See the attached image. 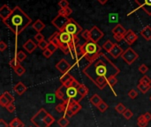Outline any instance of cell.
Masks as SVG:
<instances>
[{"label":"cell","instance_id":"cell-1","mask_svg":"<svg viewBox=\"0 0 151 127\" xmlns=\"http://www.w3.org/2000/svg\"><path fill=\"white\" fill-rule=\"evenodd\" d=\"M119 73V69L103 53L96 60L88 63L83 69V73L99 89H103L107 86L108 79L116 77Z\"/></svg>","mask_w":151,"mask_h":127},{"label":"cell","instance_id":"cell-2","mask_svg":"<svg viewBox=\"0 0 151 127\" xmlns=\"http://www.w3.org/2000/svg\"><path fill=\"white\" fill-rule=\"evenodd\" d=\"M3 22L11 32L20 34L31 24L32 19L19 6H15L10 17Z\"/></svg>","mask_w":151,"mask_h":127},{"label":"cell","instance_id":"cell-3","mask_svg":"<svg viewBox=\"0 0 151 127\" xmlns=\"http://www.w3.org/2000/svg\"><path fill=\"white\" fill-rule=\"evenodd\" d=\"M102 46L92 40L86 41L84 44L80 45L81 56L88 59V63L96 60L99 56H102Z\"/></svg>","mask_w":151,"mask_h":127},{"label":"cell","instance_id":"cell-4","mask_svg":"<svg viewBox=\"0 0 151 127\" xmlns=\"http://www.w3.org/2000/svg\"><path fill=\"white\" fill-rule=\"evenodd\" d=\"M48 112L46 111L45 109L42 108L38 110L37 113L31 118V122L36 127H48L47 124H45V118L47 116Z\"/></svg>","mask_w":151,"mask_h":127},{"label":"cell","instance_id":"cell-5","mask_svg":"<svg viewBox=\"0 0 151 127\" xmlns=\"http://www.w3.org/2000/svg\"><path fill=\"white\" fill-rule=\"evenodd\" d=\"M64 31L72 34V36H78V34L82 33L83 30H82V28H81L73 19H69V21L65 25Z\"/></svg>","mask_w":151,"mask_h":127},{"label":"cell","instance_id":"cell-6","mask_svg":"<svg viewBox=\"0 0 151 127\" xmlns=\"http://www.w3.org/2000/svg\"><path fill=\"white\" fill-rule=\"evenodd\" d=\"M121 57H122L123 60H124L127 65H132L135 60L138 59L139 55L137 54V52H136L133 49H132L131 47H129V48H127V49L124 51V53H123V55L121 56Z\"/></svg>","mask_w":151,"mask_h":127},{"label":"cell","instance_id":"cell-7","mask_svg":"<svg viewBox=\"0 0 151 127\" xmlns=\"http://www.w3.org/2000/svg\"><path fill=\"white\" fill-rule=\"evenodd\" d=\"M69 19L70 18H68V17H65V16H63L61 14H57L51 21L52 23V25L57 28V30H59V32L61 31H64L65 29V25L67 24V22L69 21Z\"/></svg>","mask_w":151,"mask_h":127},{"label":"cell","instance_id":"cell-8","mask_svg":"<svg viewBox=\"0 0 151 127\" xmlns=\"http://www.w3.org/2000/svg\"><path fill=\"white\" fill-rule=\"evenodd\" d=\"M74 36H72V34H68L65 31H61V32L59 31V40L60 45H61L60 48L62 47V46H65V45L69 46V44H70L72 42V41L73 40Z\"/></svg>","mask_w":151,"mask_h":127},{"label":"cell","instance_id":"cell-9","mask_svg":"<svg viewBox=\"0 0 151 127\" xmlns=\"http://www.w3.org/2000/svg\"><path fill=\"white\" fill-rule=\"evenodd\" d=\"M56 68L59 70L62 74H65V73H68L69 70L72 68L71 65L69 64L65 58L59 60V62H57L56 64Z\"/></svg>","mask_w":151,"mask_h":127},{"label":"cell","instance_id":"cell-10","mask_svg":"<svg viewBox=\"0 0 151 127\" xmlns=\"http://www.w3.org/2000/svg\"><path fill=\"white\" fill-rule=\"evenodd\" d=\"M90 31V36L91 40L96 42H98L102 37H103V33L102 32L101 29H99L96 26H93L92 28L89 30Z\"/></svg>","mask_w":151,"mask_h":127},{"label":"cell","instance_id":"cell-11","mask_svg":"<svg viewBox=\"0 0 151 127\" xmlns=\"http://www.w3.org/2000/svg\"><path fill=\"white\" fill-rule=\"evenodd\" d=\"M137 39H138V36L131 29L127 30L124 36V41L126 43H128L129 45H132L133 43H134L137 41Z\"/></svg>","mask_w":151,"mask_h":127},{"label":"cell","instance_id":"cell-12","mask_svg":"<svg viewBox=\"0 0 151 127\" xmlns=\"http://www.w3.org/2000/svg\"><path fill=\"white\" fill-rule=\"evenodd\" d=\"M135 3L151 16V0H135Z\"/></svg>","mask_w":151,"mask_h":127},{"label":"cell","instance_id":"cell-13","mask_svg":"<svg viewBox=\"0 0 151 127\" xmlns=\"http://www.w3.org/2000/svg\"><path fill=\"white\" fill-rule=\"evenodd\" d=\"M79 93H78V88L74 87H69L66 89V98H70V99H73L76 101H79L81 100L80 98H78Z\"/></svg>","mask_w":151,"mask_h":127},{"label":"cell","instance_id":"cell-14","mask_svg":"<svg viewBox=\"0 0 151 127\" xmlns=\"http://www.w3.org/2000/svg\"><path fill=\"white\" fill-rule=\"evenodd\" d=\"M11 13H13V9H11L7 5H3L2 7L0 8V17H1L3 21L8 19Z\"/></svg>","mask_w":151,"mask_h":127},{"label":"cell","instance_id":"cell-15","mask_svg":"<svg viewBox=\"0 0 151 127\" xmlns=\"http://www.w3.org/2000/svg\"><path fill=\"white\" fill-rule=\"evenodd\" d=\"M109 53L111 56H113V58H118V57H119L123 55L124 50L119 44L115 43V45L113 46V48L111 49V50Z\"/></svg>","mask_w":151,"mask_h":127},{"label":"cell","instance_id":"cell-16","mask_svg":"<svg viewBox=\"0 0 151 127\" xmlns=\"http://www.w3.org/2000/svg\"><path fill=\"white\" fill-rule=\"evenodd\" d=\"M37 47H38V45L34 42L32 39L28 40L24 44H23V49L26 50L29 54H31L34 50H36Z\"/></svg>","mask_w":151,"mask_h":127},{"label":"cell","instance_id":"cell-17","mask_svg":"<svg viewBox=\"0 0 151 127\" xmlns=\"http://www.w3.org/2000/svg\"><path fill=\"white\" fill-rule=\"evenodd\" d=\"M66 89H67V87H65L64 85L59 87L55 92L56 97L59 100H61V101H64L65 99H66Z\"/></svg>","mask_w":151,"mask_h":127},{"label":"cell","instance_id":"cell-18","mask_svg":"<svg viewBox=\"0 0 151 127\" xmlns=\"http://www.w3.org/2000/svg\"><path fill=\"white\" fill-rule=\"evenodd\" d=\"M32 27H33V28L36 30L37 33H41L43 29H44V28H45V24L41 20V19H36V21H34V23H33V25H32Z\"/></svg>","mask_w":151,"mask_h":127},{"label":"cell","instance_id":"cell-19","mask_svg":"<svg viewBox=\"0 0 151 127\" xmlns=\"http://www.w3.org/2000/svg\"><path fill=\"white\" fill-rule=\"evenodd\" d=\"M13 90L16 92V93L19 95H23L25 93V92L27 91V87L23 84L22 82H18L15 86H14V87H13Z\"/></svg>","mask_w":151,"mask_h":127},{"label":"cell","instance_id":"cell-20","mask_svg":"<svg viewBox=\"0 0 151 127\" xmlns=\"http://www.w3.org/2000/svg\"><path fill=\"white\" fill-rule=\"evenodd\" d=\"M49 42H51L53 43L55 46H57V49L60 48V42L59 40V32H55L52 36L49 38Z\"/></svg>","mask_w":151,"mask_h":127},{"label":"cell","instance_id":"cell-21","mask_svg":"<svg viewBox=\"0 0 151 127\" xmlns=\"http://www.w3.org/2000/svg\"><path fill=\"white\" fill-rule=\"evenodd\" d=\"M142 36L147 40V41H149L151 40V27L149 26H147L145 27L140 33Z\"/></svg>","mask_w":151,"mask_h":127},{"label":"cell","instance_id":"cell-22","mask_svg":"<svg viewBox=\"0 0 151 127\" xmlns=\"http://www.w3.org/2000/svg\"><path fill=\"white\" fill-rule=\"evenodd\" d=\"M111 32H112V34H125L126 33V30H125V28H124L122 25L118 24V25H116V26H115V27L112 28Z\"/></svg>","mask_w":151,"mask_h":127},{"label":"cell","instance_id":"cell-23","mask_svg":"<svg viewBox=\"0 0 151 127\" xmlns=\"http://www.w3.org/2000/svg\"><path fill=\"white\" fill-rule=\"evenodd\" d=\"M9 126L10 127H24L25 124L23 123L19 118H15L10 122Z\"/></svg>","mask_w":151,"mask_h":127},{"label":"cell","instance_id":"cell-24","mask_svg":"<svg viewBox=\"0 0 151 127\" xmlns=\"http://www.w3.org/2000/svg\"><path fill=\"white\" fill-rule=\"evenodd\" d=\"M89 101L92 103L93 105L94 106H96V107H98V105L100 104V103L102 101V98L98 95H96V94H95L94 95H93L92 97H90V99H89Z\"/></svg>","mask_w":151,"mask_h":127},{"label":"cell","instance_id":"cell-25","mask_svg":"<svg viewBox=\"0 0 151 127\" xmlns=\"http://www.w3.org/2000/svg\"><path fill=\"white\" fill-rule=\"evenodd\" d=\"M78 93H79V95L82 97V98H84L88 94V87H86V86H84V85H82V84H80V86L78 87Z\"/></svg>","mask_w":151,"mask_h":127},{"label":"cell","instance_id":"cell-26","mask_svg":"<svg viewBox=\"0 0 151 127\" xmlns=\"http://www.w3.org/2000/svg\"><path fill=\"white\" fill-rule=\"evenodd\" d=\"M114 45H115V43H113L111 40H107L105 42H104V43L102 44V50H104L106 52L109 53V52L111 50V49L113 48Z\"/></svg>","mask_w":151,"mask_h":127},{"label":"cell","instance_id":"cell-27","mask_svg":"<svg viewBox=\"0 0 151 127\" xmlns=\"http://www.w3.org/2000/svg\"><path fill=\"white\" fill-rule=\"evenodd\" d=\"M73 13V10L70 8V7H66V8H63V9H59V14H61L63 16H65V17H68L70 16Z\"/></svg>","mask_w":151,"mask_h":127},{"label":"cell","instance_id":"cell-28","mask_svg":"<svg viewBox=\"0 0 151 127\" xmlns=\"http://www.w3.org/2000/svg\"><path fill=\"white\" fill-rule=\"evenodd\" d=\"M137 88L139 89V91L142 92V94H146L147 92L151 88V85H145V84L139 83V85L137 86Z\"/></svg>","mask_w":151,"mask_h":127},{"label":"cell","instance_id":"cell-29","mask_svg":"<svg viewBox=\"0 0 151 127\" xmlns=\"http://www.w3.org/2000/svg\"><path fill=\"white\" fill-rule=\"evenodd\" d=\"M148 122L145 119V118L143 117V115H142V116H140L137 119V124L139 127H146L148 125Z\"/></svg>","mask_w":151,"mask_h":127},{"label":"cell","instance_id":"cell-30","mask_svg":"<svg viewBox=\"0 0 151 127\" xmlns=\"http://www.w3.org/2000/svg\"><path fill=\"white\" fill-rule=\"evenodd\" d=\"M70 109L72 110L73 115H75V114H77L81 109H82V106H81V105L80 104L79 101H75V102L73 103V104L72 105V107H71Z\"/></svg>","mask_w":151,"mask_h":127},{"label":"cell","instance_id":"cell-31","mask_svg":"<svg viewBox=\"0 0 151 127\" xmlns=\"http://www.w3.org/2000/svg\"><path fill=\"white\" fill-rule=\"evenodd\" d=\"M10 103H11L10 101L2 94L1 96H0V105H1L2 107H5L6 108L10 104Z\"/></svg>","mask_w":151,"mask_h":127},{"label":"cell","instance_id":"cell-32","mask_svg":"<svg viewBox=\"0 0 151 127\" xmlns=\"http://www.w3.org/2000/svg\"><path fill=\"white\" fill-rule=\"evenodd\" d=\"M76 101L75 100H73V99H70V98H66V99H65L64 101H63V104L65 105V107L66 108V109H68V108H71L72 107V105L73 104V103L75 102Z\"/></svg>","mask_w":151,"mask_h":127},{"label":"cell","instance_id":"cell-33","mask_svg":"<svg viewBox=\"0 0 151 127\" xmlns=\"http://www.w3.org/2000/svg\"><path fill=\"white\" fill-rule=\"evenodd\" d=\"M9 64H10V66H11V67L13 68V70H14V69H16L18 66H20V60H18V59L16 58V57L14 56L13 58L10 61V63H9Z\"/></svg>","mask_w":151,"mask_h":127},{"label":"cell","instance_id":"cell-34","mask_svg":"<svg viewBox=\"0 0 151 127\" xmlns=\"http://www.w3.org/2000/svg\"><path fill=\"white\" fill-rule=\"evenodd\" d=\"M55 122V118L51 116V114H47V116H46V118H45V124H47V126L49 127V126H51L53 123Z\"/></svg>","mask_w":151,"mask_h":127},{"label":"cell","instance_id":"cell-35","mask_svg":"<svg viewBox=\"0 0 151 127\" xmlns=\"http://www.w3.org/2000/svg\"><path fill=\"white\" fill-rule=\"evenodd\" d=\"M15 57L18 59V60H20V62H22L23 60H25L26 59V57H27V55H26V53L25 52H23V51H18L17 53H16V55H15Z\"/></svg>","mask_w":151,"mask_h":127},{"label":"cell","instance_id":"cell-36","mask_svg":"<svg viewBox=\"0 0 151 127\" xmlns=\"http://www.w3.org/2000/svg\"><path fill=\"white\" fill-rule=\"evenodd\" d=\"M57 124H59L61 127H66L69 124V120L66 118V117H63L60 119L57 120Z\"/></svg>","mask_w":151,"mask_h":127},{"label":"cell","instance_id":"cell-37","mask_svg":"<svg viewBox=\"0 0 151 127\" xmlns=\"http://www.w3.org/2000/svg\"><path fill=\"white\" fill-rule=\"evenodd\" d=\"M139 83L145 84V85H150L151 84V79L148 76L144 75L143 77H142V79L140 80H139Z\"/></svg>","mask_w":151,"mask_h":127},{"label":"cell","instance_id":"cell-38","mask_svg":"<svg viewBox=\"0 0 151 127\" xmlns=\"http://www.w3.org/2000/svg\"><path fill=\"white\" fill-rule=\"evenodd\" d=\"M14 72H15V73L17 74V75H19V76H21V75H23L25 73V72H26V69L23 67L21 65H20V66H18L16 69H14Z\"/></svg>","mask_w":151,"mask_h":127},{"label":"cell","instance_id":"cell-39","mask_svg":"<svg viewBox=\"0 0 151 127\" xmlns=\"http://www.w3.org/2000/svg\"><path fill=\"white\" fill-rule=\"evenodd\" d=\"M108 108H109V105L107 104L106 102H104L103 101L100 103V104L98 105V107H97V109L101 111V112H104V111H106L107 110H108Z\"/></svg>","mask_w":151,"mask_h":127},{"label":"cell","instance_id":"cell-40","mask_svg":"<svg viewBox=\"0 0 151 127\" xmlns=\"http://www.w3.org/2000/svg\"><path fill=\"white\" fill-rule=\"evenodd\" d=\"M73 76L70 74V73H65V74H63L60 78V82L62 84H65V82H67L69 79H70Z\"/></svg>","mask_w":151,"mask_h":127},{"label":"cell","instance_id":"cell-41","mask_svg":"<svg viewBox=\"0 0 151 127\" xmlns=\"http://www.w3.org/2000/svg\"><path fill=\"white\" fill-rule=\"evenodd\" d=\"M81 36H82L83 39H85L86 41H89L91 40V36H90V31L86 29V30H83L82 33H81Z\"/></svg>","mask_w":151,"mask_h":127},{"label":"cell","instance_id":"cell-42","mask_svg":"<svg viewBox=\"0 0 151 127\" xmlns=\"http://www.w3.org/2000/svg\"><path fill=\"white\" fill-rule=\"evenodd\" d=\"M115 110H116V111H117L118 113L123 114V113H124V111L126 110V108L125 107V105L123 104V103H119V104L115 107Z\"/></svg>","mask_w":151,"mask_h":127},{"label":"cell","instance_id":"cell-43","mask_svg":"<svg viewBox=\"0 0 151 127\" xmlns=\"http://www.w3.org/2000/svg\"><path fill=\"white\" fill-rule=\"evenodd\" d=\"M123 116H124V118H125V119H130V118H132V117L133 116V113L129 110V109H126L125 111H124V113H123Z\"/></svg>","mask_w":151,"mask_h":127},{"label":"cell","instance_id":"cell-44","mask_svg":"<svg viewBox=\"0 0 151 127\" xmlns=\"http://www.w3.org/2000/svg\"><path fill=\"white\" fill-rule=\"evenodd\" d=\"M118 83V79H117V78L116 77H112V78H111V79H108V81H107V85L108 86H110L111 88Z\"/></svg>","mask_w":151,"mask_h":127},{"label":"cell","instance_id":"cell-45","mask_svg":"<svg viewBox=\"0 0 151 127\" xmlns=\"http://www.w3.org/2000/svg\"><path fill=\"white\" fill-rule=\"evenodd\" d=\"M55 110L57 111V112H65L66 108L65 107V105L63 104V103H59V104H57L56 107H55Z\"/></svg>","mask_w":151,"mask_h":127},{"label":"cell","instance_id":"cell-46","mask_svg":"<svg viewBox=\"0 0 151 127\" xmlns=\"http://www.w3.org/2000/svg\"><path fill=\"white\" fill-rule=\"evenodd\" d=\"M48 45H49V42H46L45 40L42 41V42H38V47H39L41 50H43L47 49Z\"/></svg>","mask_w":151,"mask_h":127},{"label":"cell","instance_id":"cell-47","mask_svg":"<svg viewBox=\"0 0 151 127\" xmlns=\"http://www.w3.org/2000/svg\"><path fill=\"white\" fill-rule=\"evenodd\" d=\"M128 96H129L131 99H135V98L138 96V92H137L135 89H131V90L128 92Z\"/></svg>","mask_w":151,"mask_h":127},{"label":"cell","instance_id":"cell-48","mask_svg":"<svg viewBox=\"0 0 151 127\" xmlns=\"http://www.w3.org/2000/svg\"><path fill=\"white\" fill-rule=\"evenodd\" d=\"M59 5L60 7V9H63V8H66V7H69V2L67 0H60L59 2Z\"/></svg>","mask_w":151,"mask_h":127},{"label":"cell","instance_id":"cell-49","mask_svg":"<svg viewBox=\"0 0 151 127\" xmlns=\"http://www.w3.org/2000/svg\"><path fill=\"white\" fill-rule=\"evenodd\" d=\"M34 39H36V41L37 42H42V41L45 40L44 39V36H43L42 34H41V33H37L36 36H34Z\"/></svg>","mask_w":151,"mask_h":127},{"label":"cell","instance_id":"cell-50","mask_svg":"<svg viewBox=\"0 0 151 127\" xmlns=\"http://www.w3.org/2000/svg\"><path fill=\"white\" fill-rule=\"evenodd\" d=\"M148 71V67L146 65H140V67H139V72L142 74H145Z\"/></svg>","mask_w":151,"mask_h":127},{"label":"cell","instance_id":"cell-51","mask_svg":"<svg viewBox=\"0 0 151 127\" xmlns=\"http://www.w3.org/2000/svg\"><path fill=\"white\" fill-rule=\"evenodd\" d=\"M3 95L10 101V102H13L14 101V98H13V95H11L10 93H9V92H7V91H5V92H4V93H3Z\"/></svg>","mask_w":151,"mask_h":127},{"label":"cell","instance_id":"cell-52","mask_svg":"<svg viewBox=\"0 0 151 127\" xmlns=\"http://www.w3.org/2000/svg\"><path fill=\"white\" fill-rule=\"evenodd\" d=\"M47 49L53 54L56 50H57V46H55L53 43H51V42H49V45H48V47H47Z\"/></svg>","mask_w":151,"mask_h":127},{"label":"cell","instance_id":"cell-53","mask_svg":"<svg viewBox=\"0 0 151 127\" xmlns=\"http://www.w3.org/2000/svg\"><path fill=\"white\" fill-rule=\"evenodd\" d=\"M124 36H125V34H113V36H114L115 40L117 41V42H121L122 40H124Z\"/></svg>","mask_w":151,"mask_h":127},{"label":"cell","instance_id":"cell-54","mask_svg":"<svg viewBox=\"0 0 151 127\" xmlns=\"http://www.w3.org/2000/svg\"><path fill=\"white\" fill-rule=\"evenodd\" d=\"M6 109H7V110H8L10 113L14 112V111H15V106H14V104H13V102H11L10 104L6 107Z\"/></svg>","mask_w":151,"mask_h":127},{"label":"cell","instance_id":"cell-55","mask_svg":"<svg viewBox=\"0 0 151 127\" xmlns=\"http://www.w3.org/2000/svg\"><path fill=\"white\" fill-rule=\"evenodd\" d=\"M65 117H68V118H72L73 116H74L73 113V111H72V110H71L70 108H68V109L65 110Z\"/></svg>","mask_w":151,"mask_h":127},{"label":"cell","instance_id":"cell-56","mask_svg":"<svg viewBox=\"0 0 151 127\" xmlns=\"http://www.w3.org/2000/svg\"><path fill=\"white\" fill-rule=\"evenodd\" d=\"M42 55H43V56L46 57V58H50V57L51 56V55H52V53L48 49H46L42 51Z\"/></svg>","mask_w":151,"mask_h":127},{"label":"cell","instance_id":"cell-57","mask_svg":"<svg viewBox=\"0 0 151 127\" xmlns=\"http://www.w3.org/2000/svg\"><path fill=\"white\" fill-rule=\"evenodd\" d=\"M6 48H7V44L3 41L0 42V51L1 52L5 51V50H6Z\"/></svg>","mask_w":151,"mask_h":127},{"label":"cell","instance_id":"cell-58","mask_svg":"<svg viewBox=\"0 0 151 127\" xmlns=\"http://www.w3.org/2000/svg\"><path fill=\"white\" fill-rule=\"evenodd\" d=\"M143 117L145 118V119H146L148 122H149V121L151 120V114H150L149 112H146L145 114H143Z\"/></svg>","mask_w":151,"mask_h":127},{"label":"cell","instance_id":"cell-59","mask_svg":"<svg viewBox=\"0 0 151 127\" xmlns=\"http://www.w3.org/2000/svg\"><path fill=\"white\" fill-rule=\"evenodd\" d=\"M0 127H9V124L4 119H0Z\"/></svg>","mask_w":151,"mask_h":127},{"label":"cell","instance_id":"cell-60","mask_svg":"<svg viewBox=\"0 0 151 127\" xmlns=\"http://www.w3.org/2000/svg\"><path fill=\"white\" fill-rule=\"evenodd\" d=\"M97 1L101 4V5H105L109 0H97Z\"/></svg>","mask_w":151,"mask_h":127},{"label":"cell","instance_id":"cell-61","mask_svg":"<svg viewBox=\"0 0 151 127\" xmlns=\"http://www.w3.org/2000/svg\"><path fill=\"white\" fill-rule=\"evenodd\" d=\"M150 101H151V96H150Z\"/></svg>","mask_w":151,"mask_h":127},{"label":"cell","instance_id":"cell-62","mask_svg":"<svg viewBox=\"0 0 151 127\" xmlns=\"http://www.w3.org/2000/svg\"><path fill=\"white\" fill-rule=\"evenodd\" d=\"M28 127H33V126H28Z\"/></svg>","mask_w":151,"mask_h":127}]
</instances>
